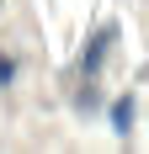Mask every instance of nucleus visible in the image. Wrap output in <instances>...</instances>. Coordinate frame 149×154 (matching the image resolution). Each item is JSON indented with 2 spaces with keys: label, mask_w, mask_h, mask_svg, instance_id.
Segmentation results:
<instances>
[{
  "label": "nucleus",
  "mask_w": 149,
  "mask_h": 154,
  "mask_svg": "<svg viewBox=\"0 0 149 154\" xmlns=\"http://www.w3.org/2000/svg\"><path fill=\"white\" fill-rule=\"evenodd\" d=\"M133 122H138V96L122 91L106 101V128H112V138H133Z\"/></svg>",
  "instance_id": "f03ea898"
},
{
  "label": "nucleus",
  "mask_w": 149,
  "mask_h": 154,
  "mask_svg": "<svg viewBox=\"0 0 149 154\" xmlns=\"http://www.w3.org/2000/svg\"><path fill=\"white\" fill-rule=\"evenodd\" d=\"M117 37H122V27L117 21H101V27L85 37V48H80V59H74V69H80V80H101V69H106V59H112V48H117Z\"/></svg>",
  "instance_id": "f257e3e1"
},
{
  "label": "nucleus",
  "mask_w": 149,
  "mask_h": 154,
  "mask_svg": "<svg viewBox=\"0 0 149 154\" xmlns=\"http://www.w3.org/2000/svg\"><path fill=\"white\" fill-rule=\"evenodd\" d=\"M16 80H21V59L11 48H0V91H16Z\"/></svg>",
  "instance_id": "7ed1b4c3"
},
{
  "label": "nucleus",
  "mask_w": 149,
  "mask_h": 154,
  "mask_svg": "<svg viewBox=\"0 0 149 154\" xmlns=\"http://www.w3.org/2000/svg\"><path fill=\"white\" fill-rule=\"evenodd\" d=\"M74 112H101V91H96V80H80V91H74Z\"/></svg>",
  "instance_id": "20e7f679"
}]
</instances>
